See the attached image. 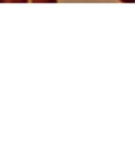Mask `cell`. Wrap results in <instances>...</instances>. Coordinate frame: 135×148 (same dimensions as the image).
<instances>
[{
  "label": "cell",
  "instance_id": "2",
  "mask_svg": "<svg viewBox=\"0 0 135 148\" xmlns=\"http://www.w3.org/2000/svg\"><path fill=\"white\" fill-rule=\"evenodd\" d=\"M32 3H57L58 0H29Z\"/></svg>",
  "mask_w": 135,
  "mask_h": 148
},
{
  "label": "cell",
  "instance_id": "3",
  "mask_svg": "<svg viewBox=\"0 0 135 148\" xmlns=\"http://www.w3.org/2000/svg\"><path fill=\"white\" fill-rule=\"evenodd\" d=\"M119 1H121V2H123V3H134V1L135 0H119Z\"/></svg>",
  "mask_w": 135,
  "mask_h": 148
},
{
  "label": "cell",
  "instance_id": "1",
  "mask_svg": "<svg viewBox=\"0 0 135 148\" xmlns=\"http://www.w3.org/2000/svg\"><path fill=\"white\" fill-rule=\"evenodd\" d=\"M29 0H0V3H28Z\"/></svg>",
  "mask_w": 135,
  "mask_h": 148
}]
</instances>
